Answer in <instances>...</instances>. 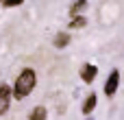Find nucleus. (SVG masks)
Returning <instances> with one entry per match:
<instances>
[{"label":"nucleus","instance_id":"nucleus-7","mask_svg":"<svg viewBox=\"0 0 124 120\" xmlns=\"http://www.w3.org/2000/svg\"><path fill=\"white\" fill-rule=\"evenodd\" d=\"M68 42H70V35L68 33H59L57 39H54V46L57 48H63V46H68Z\"/></svg>","mask_w":124,"mask_h":120},{"label":"nucleus","instance_id":"nucleus-5","mask_svg":"<svg viewBox=\"0 0 124 120\" xmlns=\"http://www.w3.org/2000/svg\"><path fill=\"white\" fill-rule=\"evenodd\" d=\"M96 94H89L87 98H85V103H83V114H92L94 111V107H96Z\"/></svg>","mask_w":124,"mask_h":120},{"label":"nucleus","instance_id":"nucleus-9","mask_svg":"<svg viewBox=\"0 0 124 120\" xmlns=\"http://www.w3.org/2000/svg\"><path fill=\"white\" fill-rule=\"evenodd\" d=\"M81 26H85V17H74L70 22V28H81Z\"/></svg>","mask_w":124,"mask_h":120},{"label":"nucleus","instance_id":"nucleus-3","mask_svg":"<svg viewBox=\"0 0 124 120\" xmlns=\"http://www.w3.org/2000/svg\"><path fill=\"white\" fill-rule=\"evenodd\" d=\"M118 83H120V72H118V70H113V72L109 74V79H107L105 94H107V96H113V94H116V90H118Z\"/></svg>","mask_w":124,"mask_h":120},{"label":"nucleus","instance_id":"nucleus-10","mask_svg":"<svg viewBox=\"0 0 124 120\" xmlns=\"http://www.w3.org/2000/svg\"><path fill=\"white\" fill-rule=\"evenodd\" d=\"M22 0H2V4L4 7H15V4H20Z\"/></svg>","mask_w":124,"mask_h":120},{"label":"nucleus","instance_id":"nucleus-2","mask_svg":"<svg viewBox=\"0 0 124 120\" xmlns=\"http://www.w3.org/2000/svg\"><path fill=\"white\" fill-rule=\"evenodd\" d=\"M11 94H13V90L9 85H0V116L7 114V109L11 105Z\"/></svg>","mask_w":124,"mask_h":120},{"label":"nucleus","instance_id":"nucleus-11","mask_svg":"<svg viewBox=\"0 0 124 120\" xmlns=\"http://www.w3.org/2000/svg\"><path fill=\"white\" fill-rule=\"evenodd\" d=\"M0 2H2V0H0Z\"/></svg>","mask_w":124,"mask_h":120},{"label":"nucleus","instance_id":"nucleus-1","mask_svg":"<svg viewBox=\"0 0 124 120\" xmlns=\"http://www.w3.org/2000/svg\"><path fill=\"white\" fill-rule=\"evenodd\" d=\"M35 83H37V74H35V70L24 68V70L20 72V77L15 79V85H13V94H15V98L20 101V98L28 96V94L35 90Z\"/></svg>","mask_w":124,"mask_h":120},{"label":"nucleus","instance_id":"nucleus-6","mask_svg":"<svg viewBox=\"0 0 124 120\" xmlns=\"http://www.w3.org/2000/svg\"><path fill=\"white\" fill-rule=\"evenodd\" d=\"M46 116H48V114H46V107H41V105H39V107H35V109L31 111V116H28V118H31V120H46Z\"/></svg>","mask_w":124,"mask_h":120},{"label":"nucleus","instance_id":"nucleus-4","mask_svg":"<svg viewBox=\"0 0 124 120\" xmlns=\"http://www.w3.org/2000/svg\"><path fill=\"white\" fill-rule=\"evenodd\" d=\"M96 72H98V68H96V66L85 63V66L81 68V79H83L85 83H92V81H94V77H96Z\"/></svg>","mask_w":124,"mask_h":120},{"label":"nucleus","instance_id":"nucleus-8","mask_svg":"<svg viewBox=\"0 0 124 120\" xmlns=\"http://www.w3.org/2000/svg\"><path fill=\"white\" fill-rule=\"evenodd\" d=\"M85 4H87V0H76V2L70 7V13H72V15H78V11L85 9Z\"/></svg>","mask_w":124,"mask_h":120},{"label":"nucleus","instance_id":"nucleus-12","mask_svg":"<svg viewBox=\"0 0 124 120\" xmlns=\"http://www.w3.org/2000/svg\"><path fill=\"white\" fill-rule=\"evenodd\" d=\"M89 120H92V118H89Z\"/></svg>","mask_w":124,"mask_h":120}]
</instances>
